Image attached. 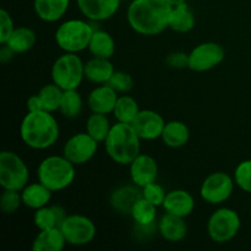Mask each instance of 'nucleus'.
Masks as SVG:
<instances>
[{
    "mask_svg": "<svg viewBox=\"0 0 251 251\" xmlns=\"http://www.w3.org/2000/svg\"><path fill=\"white\" fill-rule=\"evenodd\" d=\"M172 5L166 0H131L126 21L141 36H157L169 28Z\"/></svg>",
    "mask_w": 251,
    "mask_h": 251,
    "instance_id": "obj_1",
    "label": "nucleus"
},
{
    "mask_svg": "<svg viewBox=\"0 0 251 251\" xmlns=\"http://www.w3.org/2000/svg\"><path fill=\"white\" fill-rule=\"evenodd\" d=\"M60 127L53 113L47 110L27 112L20 124V137L27 147L43 151L53 147L59 140Z\"/></svg>",
    "mask_w": 251,
    "mask_h": 251,
    "instance_id": "obj_2",
    "label": "nucleus"
},
{
    "mask_svg": "<svg viewBox=\"0 0 251 251\" xmlns=\"http://www.w3.org/2000/svg\"><path fill=\"white\" fill-rule=\"evenodd\" d=\"M141 141L131 124L117 122L103 144L108 157L114 163L129 166L141 153Z\"/></svg>",
    "mask_w": 251,
    "mask_h": 251,
    "instance_id": "obj_3",
    "label": "nucleus"
},
{
    "mask_svg": "<svg viewBox=\"0 0 251 251\" xmlns=\"http://www.w3.org/2000/svg\"><path fill=\"white\" fill-rule=\"evenodd\" d=\"M75 167L64 154H51L39 162L37 178L53 193H58L74 183L76 178Z\"/></svg>",
    "mask_w": 251,
    "mask_h": 251,
    "instance_id": "obj_4",
    "label": "nucleus"
},
{
    "mask_svg": "<svg viewBox=\"0 0 251 251\" xmlns=\"http://www.w3.org/2000/svg\"><path fill=\"white\" fill-rule=\"evenodd\" d=\"M95 27L87 19H69L55 29L54 41L64 53H75L88 49Z\"/></svg>",
    "mask_w": 251,
    "mask_h": 251,
    "instance_id": "obj_5",
    "label": "nucleus"
},
{
    "mask_svg": "<svg viewBox=\"0 0 251 251\" xmlns=\"http://www.w3.org/2000/svg\"><path fill=\"white\" fill-rule=\"evenodd\" d=\"M51 82L63 91L77 90L85 80V63L75 53H63L50 69Z\"/></svg>",
    "mask_w": 251,
    "mask_h": 251,
    "instance_id": "obj_6",
    "label": "nucleus"
},
{
    "mask_svg": "<svg viewBox=\"0 0 251 251\" xmlns=\"http://www.w3.org/2000/svg\"><path fill=\"white\" fill-rule=\"evenodd\" d=\"M242 227L239 213L230 207H220L208 217L206 230L216 244H226L234 239Z\"/></svg>",
    "mask_w": 251,
    "mask_h": 251,
    "instance_id": "obj_7",
    "label": "nucleus"
},
{
    "mask_svg": "<svg viewBox=\"0 0 251 251\" xmlns=\"http://www.w3.org/2000/svg\"><path fill=\"white\" fill-rule=\"evenodd\" d=\"M29 183V169L26 162L14 151L0 153V186L21 191Z\"/></svg>",
    "mask_w": 251,
    "mask_h": 251,
    "instance_id": "obj_8",
    "label": "nucleus"
},
{
    "mask_svg": "<svg viewBox=\"0 0 251 251\" xmlns=\"http://www.w3.org/2000/svg\"><path fill=\"white\" fill-rule=\"evenodd\" d=\"M235 181L233 176L222 171L208 174L200 186V196L208 205H222L234 193Z\"/></svg>",
    "mask_w": 251,
    "mask_h": 251,
    "instance_id": "obj_9",
    "label": "nucleus"
},
{
    "mask_svg": "<svg viewBox=\"0 0 251 251\" xmlns=\"http://www.w3.org/2000/svg\"><path fill=\"white\" fill-rule=\"evenodd\" d=\"M60 229L66 243L73 247H83L93 242L97 234V227L90 217L80 213L68 215L61 223Z\"/></svg>",
    "mask_w": 251,
    "mask_h": 251,
    "instance_id": "obj_10",
    "label": "nucleus"
},
{
    "mask_svg": "<svg viewBox=\"0 0 251 251\" xmlns=\"http://www.w3.org/2000/svg\"><path fill=\"white\" fill-rule=\"evenodd\" d=\"M226 58V50L220 43L202 42L189 53V66L194 73H206L217 68Z\"/></svg>",
    "mask_w": 251,
    "mask_h": 251,
    "instance_id": "obj_11",
    "label": "nucleus"
},
{
    "mask_svg": "<svg viewBox=\"0 0 251 251\" xmlns=\"http://www.w3.org/2000/svg\"><path fill=\"white\" fill-rule=\"evenodd\" d=\"M98 145L100 142L88 135L87 131L76 132L64 144L63 154L76 167L83 166L96 156Z\"/></svg>",
    "mask_w": 251,
    "mask_h": 251,
    "instance_id": "obj_12",
    "label": "nucleus"
},
{
    "mask_svg": "<svg viewBox=\"0 0 251 251\" xmlns=\"http://www.w3.org/2000/svg\"><path fill=\"white\" fill-rule=\"evenodd\" d=\"M166 123L156 110L141 109L131 125L142 141H154L161 139Z\"/></svg>",
    "mask_w": 251,
    "mask_h": 251,
    "instance_id": "obj_13",
    "label": "nucleus"
},
{
    "mask_svg": "<svg viewBox=\"0 0 251 251\" xmlns=\"http://www.w3.org/2000/svg\"><path fill=\"white\" fill-rule=\"evenodd\" d=\"M158 163L152 156L147 153H140L129 164L130 180L132 184L142 189L147 184L157 181L158 178Z\"/></svg>",
    "mask_w": 251,
    "mask_h": 251,
    "instance_id": "obj_14",
    "label": "nucleus"
},
{
    "mask_svg": "<svg viewBox=\"0 0 251 251\" xmlns=\"http://www.w3.org/2000/svg\"><path fill=\"white\" fill-rule=\"evenodd\" d=\"M78 10L91 22L112 19L119 10L122 0H76Z\"/></svg>",
    "mask_w": 251,
    "mask_h": 251,
    "instance_id": "obj_15",
    "label": "nucleus"
},
{
    "mask_svg": "<svg viewBox=\"0 0 251 251\" xmlns=\"http://www.w3.org/2000/svg\"><path fill=\"white\" fill-rule=\"evenodd\" d=\"M119 93L110 87L108 83L97 85L87 96L88 108L92 113L100 114H113L115 103H117Z\"/></svg>",
    "mask_w": 251,
    "mask_h": 251,
    "instance_id": "obj_16",
    "label": "nucleus"
},
{
    "mask_svg": "<svg viewBox=\"0 0 251 251\" xmlns=\"http://www.w3.org/2000/svg\"><path fill=\"white\" fill-rule=\"evenodd\" d=\"M163 210L167 213L186 218L194 212L196 202L194 196L184 189H174L167 193L166 200L163 202Z\"/></svg>",
    "mask_w": 251,
    "mask_h": 251,
    "instance_id": "obj_17",
    "label": "nucleus"
},
{
    "mask_svg": "<svg viewBox=\"0 0 251 251\" xmlns=\"http://www.w3.org/2000/svg\"><path fill=\"white\" fill-rule=\"evenodd\" d=\"M157 230L167 242L180 243L188 235V225L185 218L166 212L157 222Z\"/></svg>",
    "mask_w": 251,
    "mask_h": 251,
    "instance_id": "obj_18",
    "label": "nucleus"
},
{
    "mask_svg": "<svg viewBox=\"0 0 251 251\" xmlns=\"http://www.w3.org/2000/svg\"><path fill=\"white\" fill-rule=\"evenodd\" d=\"M142 196L141 189L132 185H122L115 188L109 196V203L114 211L122 215H130L132 206Z\"/></svg>",
    "mask_w": 251,
    "mask_h": 251,
    "instance_id": "obj_19",
    "label": "nucleus"
},
{
    "mask_svg": "<svg viewBox=\"0 0 251 251\" xmlns=\"http://www.w3.org/2000/svg\"><path fill=\"white\" fill-rule=\"evenodd\" d=\"M71 0H33V10L39 20L48 24L58 22L65 16Z\"/></svg>",
    "mask_w": 251,
    "mask_h": 251,
    "instance_id": "obj_20",
    "label": "nucleus"
},
{
    "mask_svg": "<svg viewBox=\"0 0 251 251\" xmlns=\"http://www.w3.org/2000/svg\"><path fill=\"white\" fill-rule=\"evenodd\" d=\"M115 69L110 59L92 58L85 63V80L96 85H104L109 82Z\"/></svg>",
    "mask_w": 251,
    "mask_h": 251,
    "instance_id": "obj_21",
    "label": "nucleus"
},
{
    "mask_svg": "<svg viewBox=\"0 0 251 251\" xmlns=\"http://www.w3.org/2000/svg\"><path fill=\"white\" fill-rule=\"evenodd\" d=\"M51 195H53V191L39 180L36 183H28L21 190L22 203L27 208H31L33 211L49 205Z\"/></svg>",
    "mask_w": 251,
    "mask_h": 251,
    "instance_id": "obj_22",
    "label": "nucleus"
},
{
    "mask_svg": "<svg viewBox=\"0 0 251 251\" xmlns=\"http://www.w3.org/2000/svg\"><path fill=\"white\" fill-rule=\"evenodd\" d=\"M66 244L68 243L60 227H54L39 230L31 248L33 251H61Z\"/></svg>",
    "mask_w": 251,
    "mask_h": 251,
    "instance_id": "obj_23",
    "label": "nucleus"
},
{
    "mask_svg": "<svg viewBox=\"0 0 251 251\" xmlns=\"http://www.w3.org/2000/svg\"><path fill=\"white\" fill-rule=\"evenodd\" d=\"M68 217L65 208L60 205H47L34 211L33 223L38 230L60 227Z\"/></svg>",
    "mask_w": 251,
    "mask_h": 251,
    "instance_id": "obj_24",
    "label": "nucleus"
},
{
    "mask_svg": "<svg viewBox=\"0 0 251 251\" xmlns=\"http://www.w3.org/2000/svg\"><path fill=\"white\" fill-rule=\"evenodd\" d=\"M161 140L169 149H180L190 140V129L181 120H171L166 123Z\"/></svg>",
    "mask_w": 251,
    "mask_h": 251,
    "instance_id": "obj_25",
    "label": "nucleus"
},
{
    "mask_svg": "<svg viewBox=\"0 0 251 251\" xmlns=\"http://www.w3.org/2000/svg\"><path fill=\"white\" fill-rule=\"evenodd\" d=\"M196 24V17L193 10L186 2L172 7L169 17V28L176 33H188L193 31Z\"/></svg>",
    "mask_w": 251,
    "mask_h": 251,
    "instance_id": "obj_26",
    "label": "nucleus"
},
{
    "mask_svg": "<svg viewBox=\"0 0 251 251\" xmlns=\"http://www.w3.org/2000/svg\"><path fill=\"white\" fill-rule=\"evenodd\" d=\"M115 41L109 32L100 28H95V32L91 38L88 51L95 58L112 59L115 54Z\"/></svg>",
    "mask_w": 251,
    "mask_h": 251,
    "instance_id": "obj_27",
    "label": "nucleus"
},
{
    "mask_svg": "<svg viewBox=\"0 0 251 251\" xmlns=\"http://www.w3.org/2000/svg\"><path fill=\"white\" fill-rule=\"evenodd\" d=\"M36 42L37 36L33 29L27 26H20L14 29L12 34L5 44L10 47L16 54H24L31 50Z\"/></svg>",
    "mask_w": 251,
    "mask_h": 251,
    "instance_id": "obj_28",
    "label": "nucleus"
},
{
    "mask_svg": "<svg viewBox=\"0 0 251 251\" xmlns=\"http://www.w3.org/2000/svg\"><path fill=\"white\" fill-rule=\"evenodd\" d=\"M140 110L141 109H140L137 100L127 93H123L122 96L118 97L114 110H113V115H114L117 122L132 124V122L139 115Z\"/></svg>",
    "mask_w": 251,
    "mask_h": 251,
    "instance_id": "obj_29",
    "label": "nucleus"
},
{
    "mask_svg": "<svg viewBox=\"0 0 251 251\" xmlns=\"http://www.w3.org/2000/svg\"><path fill=\"white\" fill-rule=\"evenodd\" d=\"M157 206L149 202L144 198H140L132 206L130 217L134 221L135 226H151L157 222Z\"/></svg>",
    "mask_w": 251,
    "mask_h": 251,
    "instance_id": "obj_30",
    "label": "nucleus"
},
{
    "mask_svg": "<svg viewBox=\"0 0 251 251\" xmlns=\"http://www.w3.org/2000/svg\"><path fill=\"white\" fill-rule=\"evenodd\" d=\"M112 126L113 124L108 115L100 113H92L86 120V131L100 144L105 141Z\"/></svg>",
    "mask_w": 251,
    "mask_h": 251,
    "instance_id": "obj_31",
    "label": "nucleus"
},
{
    "mask_svg": "<svg viewBox=\"0 0 251 251\" xmlns=\"http://www.w3.org/2000/svg\"><path fill=\"white\" fill-rule=\"evenodd\" d=\"M83 100L77 90L64 91L59 112L66 119H75L82 113Z\"/></svg>",
    "mask_w": 251,
    "mask_h": 251,
    "instance_id": "obj_32",
    "label": "nucleus"
},
{
    "mask_svg": "<svg viewBox=\"0 0 251 251\" xmlns=\"http://www.w3.org/2000/svg\"><path fill=\"white\" fill-rule=\"evenodd\" d=\"M63 93L64 91L61 90L59 86H56L54 82L44 85L38 92L42 103H43L44 110L50 113H54L56 112V110H59V108H60L61 98H63Z\"/></svg>",
    "mask_w": 251,
    "mask_h": 251,
    "instance_id": "obj_33",
    "label": "nucleus"
},
{
    "mask_svg": "<svg viewBox=\"0 0 251 251\" xmlns=\"http://www.w3.org/2000/svg\"><path fill=\"white\" fill-rule=\"evenodd\" d=\"M22 205L24 203H22L21 191L2 189L0 195V208L4 215H14Z\"/></svg>",
    "mask_w": 251,
    "mask_h": 251,
    "instance_id": "obj_34",
    "label": "nucleus"
},
{
    "mask_svg": "<svg viewBox=\"0 0 251 251\" xmlns=\"http://www.w3.org/2000/svg\"><path fill=\"white\" fill-rule=\"evenodd\" d=\"M235 185L244 193L251 194V159H245L238 163L233 173Z\"/></svg>",
    "mask_w": 251,
    "mask_h": 251,
    "instance_id": "obj_35",
    "label": "nucleus"
},
{
    "mask_svg": "<svg viewBox=\"0 0 251 251\" xmlns=\"http://www.w3.org/2000/svg\"><path fill=\"white\" fill-rule=\"evenodd\" d=\"M141 194L145 200L153 203L157 207H162L163 206V202L167 196V191L157 181H153V183H150L146 186H144L141 189Z\"/></svg>",
    "mask_w": 251,
    "mask_h": 251,
    "instance_id": "obj_36",
    "label": "nucleus"
},
{
    "mask_svg": "<svg viewBox=\"0 0 251 251\" xmlns=\"http://www.w3.org/2000/svg\"><path fill=\"white\" fill-rule=\"evenodd\" d=\"M108 85L114 88L118 93H129L134 87V78L126 71L115 70Z\"/></svg>",
    "mask_w": 251,
    "mask_h": 251,
    "instance_id": "obj_37",
    "label": "nucleus"
},
{
    "mask_svg": "<svg viewBox=\"0 0 251 251\" xmlns=\"http://www.w3.org/2000/svg\"><path fill=\"white\" fill-rule=\"evenodd\" d=\"M16 28L12 16L5 9L0 10V44H5Z\"/></svg>",
    "mask_w": 251,
    "mask_h": 251,
    "instance_id": "obj_38",
    "label": "nucleus"
},
{
    "mask_svg": "<svg viewBox=\"0 0 251 251\" xmlns=\"http://www.w3.org/2000/svg\"><path fill=\"white\" fill-rule=\"evenodd\" d=\"M166 64L169 68L176 69V70L186 69L189 66V53L181 50L172 51L167 55Z\"/></svg>",
    "mask_w": 251,
    "mask_h": 251,
    "instance_id": "obj_39",
    "label": "nucleus"
},
{
    "mask_svg": "<svg viewBox=\"0 0 251 251\" xmlns=\"http://www.w3.org/2000/svg\"><path fill=\"white\" fill-rule=\"evenodd\" d=\"M26 108L27 112H38V110H44L43 108V103H42L41 97L39 95L29 96L26 100Z\"/></svg>",
    "mask_w": 251,
    "mask_h": 251,
    "instance_id": "obj_40",
    "label": "nucleus"
},
{
    "mask_svg": "<svg viewBox=\"0 0 251 251\" xmlns=\"http://www.w3.org/2000/svg\"><path fill=\"white\" fill-rule=\"evenodd\" d=\"M15 55H16V53L10 47H7L6 44H1V48H0V63H10L14 59Z\"/></svg>",
    "mask_w": 251,
    "mask_h": 251,
    "instance_id": "obj_41",
    "label": "nucleus"
},
{
    "mask_svg": "<svg viewBox=\"0 0 251 251\" xmlns=\"http://www.w3.org/2000/svg\"><path fill=\"white\" fill-rule=\"evenodd\" d=\"M167 2L172 5V6H176L179 4H183V2H186V0H166Z\"/></svg>",
    "mask_w": 251,
    "mask_h": 251,
    "instance_id": "obj_42",
    "label": "nucleus"
}]
</instances>
